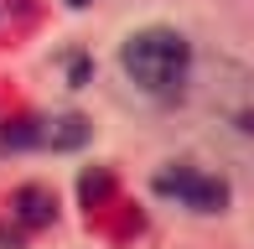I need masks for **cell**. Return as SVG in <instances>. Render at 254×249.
Segmentation results:
<instances>
[{"label": "cell", "instance_id": "6da1fadb", "mask_svg": "<svg viewBox=\"0 0 254 249\" xmlns=\"http://www.w3.org/2000/svg\"><path fill=\"white\" fill-rule=\"evenodd\" d=\"M187 99L213 145L254 177V67L239 58H197Z\"/></svg>", "mask_w": 254, "mask_h": 249}, {"label": "cell", "instance_id": "7a4b0ae2", "mask_svg": "<svg viewBox=\"0 0 254 249\" xmlns=\"http://www.w3.org/2000/svg\"><path fill=\"white\" fill-rule=\"evenodd\" d=\"M192 62H197V52H192V42L182 37L177 26H140V31H130L125 47H120L125 78H130L145 99H156V104H171V99L187 94Z\"/></svg>", "mask_w": 254, "mask_h": 249}, {"label": "cell", "instance_id": "3957f363", "mask_svg": "<svg viewBox=\"0 0 254 249\" xmlns=\"http://www.w3.org/2000/svg\"><path fill=\"white\" fill-rule=\"evenodd\" d=\"M156 192L177 197L192 213H223V202H228V182L202 172V166H166V172H156Z\"/></svg>", "mask_w": 254, "mask_h": 249}]
</instances>
